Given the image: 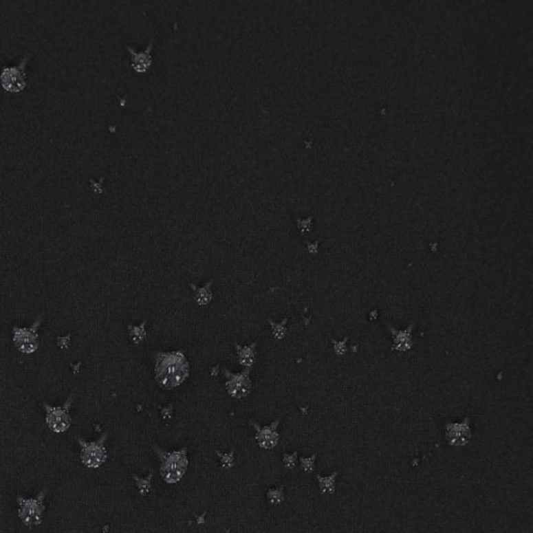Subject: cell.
Instances as JSON below:
<instances>
[{"instance_id":"277c9868","label":"cell","mask_w":533,"mask_h":533,"mask_svg":"<svg viewBox=\"0 0 533 533\" xmlns=\"http://www.w3.org/2000/svg\"><path fill=\"white\" fill-rule=\"evenodd\" d=\"M164 454L165 456H164V464L162 466V476L168 483H174L182 477L186 467H188L186 449L173 452V453Z\"/></svg>"},{"instance_id":"4fadbf2b","label":"cell","mask_w":533,"mask_h":533,"mask_svg":"<svg viewBox=\"0 0 533 533\" xmlns=\"http://www.w3.org/2000/svg\"><path fill=\"white\" fill-rule=\"evenodd\" d=\"M269 322H270L271 326H272V334L275 338H277V340L283 338L285 336V332H287L285 326V323H287V320H283L281 323H275L272 320H270Z\"/></svg>"},{"instance_id":"30bf717a","label":"cell","mask_w":533,"mask_h":533,"mask_svg":"<svg viewBox=\"0 0 533 533\" xmlns=\"http://www.w3.org/2000/svg\"><path fill=\"white\" fill-rule=\"evenodd\" d=\"M237 353H238L239 362L243 367L251 368L255 362V344H251L250 346H237Z\"/></svg>"},{"instance_id":"7a4b0ae2","label":"cell","mask_w":533,"mask_h":533,"mask_svg":"<svg viewBox=\"0 0 533 533\" xmlns=\"http://www.w3.org/2000/svg\"><path fill=\"white\" fill-rule=\"evenodd\" d=\"M47 490L43 488L34 498H23L17 496L16 501L18 506V516L28 527L39 526L43 522V514L45 512V500Z\"/></svg>"},{"instance_id":"8fae6325","label":"cell","mask_w":533,"mask_h":533,"mask_svg":"<svg viewBox=\"0 0 533 533\" xmlns=\"http://www.w3.org/2000/svg\"><path fill=\"white\" fill-rule=\"evenodd\" d=\"M210 285H212V281H210V283H208V285H204V287H194V285H192L194 290V298H195V301L197 302L199 305H206V304H208V302L212 300L213 292L212 290H210Z\"/></svg>"},{"instance_id":"5bb4252c","label":"cell","mask_w":533,"mask_h":533,"mask_svg":"<svg viewBox=\"0 0 533 533\" xmlns=\"http://www.w3.org/2000/svg\"><path fill=\"white\" fill-rule=\"evenodd\" d=\"M281 490H283V488H281V490H269L268 497L272 503H279V502L283 500V492Z\"/></svg>"},{"instance_id":"6da1fadb","label":"cell","mask_w":533,"mask_h":533,"mask_svg":"<svg viewBox=\"0 0 533 533\" xmlns=\"http://www.w3.org/2000/svg\"><path fill=\"white\" fill-rule=\"evenodd\" d=\"M155 379L165 389H175L188 376V364L182 352L159 353L155 356Z\"/></svg>"},{"instance_id":"8992f818","label":"cell","mask_w":533,"mask_h":533,"mask_svg":"<svg viewBox=\"0 0 533 533\" xmlns=\"http://www.w3.org/2000/svg\"><path fill=\"white\" fill-rule=\"evenodd\" d=\"M28 56L22 60L19 66L5 67L0 74V82L3 88L10 92H20L26 86L25 66Z\"/></svg>"},{"instance_id":"7c38bea8","label":"cell","mask_w":533,"mask_h":533,"mask_svg":"<svg viewBox=\"0 0 533 533\" xmlns=\"http://www.w3.org/2000/svg\"><path fill=\"white\" fill-rule=\"evenodd\" d=\"M145 325L146 322H143L140 326H133V327L131 326L129 327L131 328L129 329V336H131L133 344H140V342H143L146 336Z\"/></svg>"},{"instance_id":"3957f363","label":"cell","mask_w":533,"mask_h":533,"mask_svg":"<svg viewBox=\"0 0 533 533\" xmlns=\"http://www.w3.org/2000/svg\"><path fill=\"white\" fill-rule=\"evenodd\" d=\"M107 439V433L101 435L96 442H86L82 437H78L80 446V461L90 469H97L101 467L107 461V450L105 444Z\"/></svg>"},{"instance_id":"ba28073f","label":"cell","mask_w":533,"mask_h":533,"mask_svg":"<svg viewBox=\"0 0 533 533\" xmlns=\"http://www.w3.org/2000/svg\"><path fill=\"white\" fill-rule=\"evenodd\" d=\"M227 377V392L234 398L240 399L247 396L251 390V382L249 378V370L243 371L238 374H232L225 370Z\"/></svg>"},{"instance_id":"9c48e42d","label":"cell","mask_w":533,"mask_h":533,"mask_svg":"<svg viewBox=\"0 0 533 533\" xmlns=\"http://www.w3.org/2000/svg\"><path fill=\"white\" fill-rule=\"evenodd\" d=\"M279 423V421H276L270 426L263 427V428H259L257 424H254L257 431V442L261 447L265 448V449H271L276 445L277 442H279V433L276 431Z\"/></svg>"},{"instance_id":"5b68a950","label":"cell","mask_w":533,"mask_h":533,"mask_svg":"<svg viewBox=\"0 0 533 533\" xmlns=\"http://www.w3.org/2000/svg\"><path fill=\"white\" fill-rule=\"evenodd\" d=\"M71 403H72V396L69 397L64 406L44 405L46 409V423L50 431L56 433H63L68 431L71 425V417L69 415Z\"/></svg>"},{"instance_id":"52a82bcc","label":"cell","mask_w":533,"mask_h":533,"mask_svg":"<svg viewBox=\"0 0 533 533\" xmlns=\"http://www.w3.org/2000/svg\"><path fill=\"white\" fill-rule=\"evenodd\" d=\"M40 323L41 319H38L30 328L14 327V342L22 353H34L38 349V328Z\"/></svg>"}]
</instances>
